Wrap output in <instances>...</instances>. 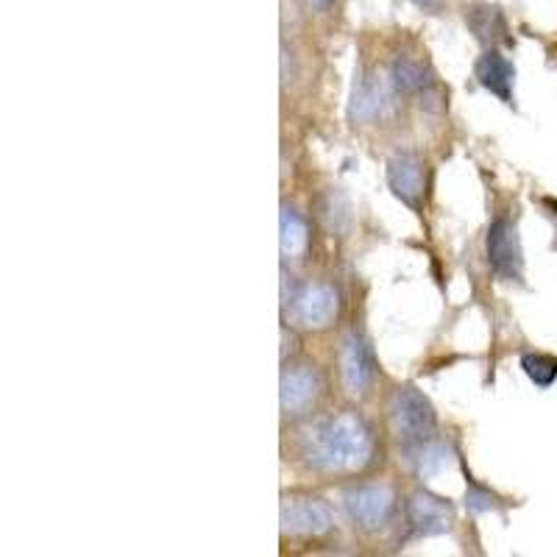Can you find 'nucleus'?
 <instances>
[{
  "mask_svg": "<svg viewBox=\"0 0 557 557\" xmlns=\"http://www.w3.org/2000/svg\"><path fill=\"white\" fill-rule=\"evenodd\" d=\"M374 432L355 410L318 418L298 435V455L315 471L343 474L360 471L374 460Z\"/></svg>",
  "mask_w": 557,
  "mask_h": 557,
  "instance_id": "f257e3e1",
  "label": "nucleus"
},
{
  "mask_svg": "<svg viewBox=\"0 0 557 557\" xmlns=\"http://www.w3.org/2000/svg\"><path fill=\"white\" fill-rule=\"evenodd\" d=\"M391 421L393 430H396V437L405 444V449L421 446L426 444V441H435V410H432L430 399H426L424 393L416 391L412 385H405L393 393Z\"/></svg>",
  "mask_w": 557,
  "mask_h": 557,
  "instance_id": "f03ea898",
  "label": "nucleus"
},
{
  "mask_svg": "<svg viewBox=\"0 0 557 557\" xmlns=\"http://www.w3.org/2000/svg\"><path fill=\"white\" fill-rule=\"evenodd\" d=\"M282 305L296 326L323 330L335 321L341 310V293L330 282H307V285L290 287V296L282 298Z\"/></svg>",
  "mask_w": 557,
  "mask_h": 557,
  "instance_id": "7ed1b4c3",
  "label": "nucleus"
},
{
  "mask_svg": "<svg viewBox=\"0 0 557 557\" xmlns=\"http://www.w3.org/2000/svg\"><path fill=\"white\" fill-rule=\"evenodd\" d=\"M343 507L357 527L368 532H380L396 516V494L387 485L348 487L343 494Z\"/></svg>",
  "mask_w": 557,
  "mask_h": 557,
  "instance_id": "20e7f679",
  "label": "nucleus"
},
{
  "mask_svg": "<svg viewBox=\"0 0 557 557\" xmlns=\"http://www.w3.org/2000/svg\"><path fill=\"white\" fill-rule=\"evenodd\" d=\"M487 265L505 282H521L524 278V253H521L519 228L510 218H496L487 228L485 237Z\"/></svg>",
  "mask_w": 557,
  "mask_h": 557,
  "instance_id": "39448f33",
  "label": "nucleus"
},
{
  "mask_svg": "<svg viewBox=\"0 0 557 557\" xmlns=\"http://www.w3.org/2000/svg\"><path fill=\"white\" fill-rule=\"evenodd\" d=\"M341 376L343 385L351 396H362L371 391L376 380L374 348L366 341V335L357 330L348 332L341 343Z\"/></svg>",
  "mask_w": 557,
  "mask_h": 557,
  "instance_id": "423d86ee",
  "label": "nucleus"
},
{
  "mask_svg": "<svg viewBox=\"0 0 557 557\" xmlns=\"http://www.w3.org/2000/svg\"><path fill=\"white\" fill-rule=\"evenodd\" d=\"M323 391V376L318 371V366L312 362H293V366L285 368L282 374V412L290 418L305 416L312 405L318 401Z\"/></svg>",
  "mask_w": 557,
  "mask_h": 557,
  "instance_id": "0eeeda50",
  "label": "nucleus"
},
{
  "mask_svg": "<svg viewBox=\"0 0 557 557\" xmlns=\"http://www.w3.org/2000/svg\"><path fill=\"white\" fill-rule=\"evenodd\" d=\"M387 187L405 207L421 209L426 196V178L421 159L410 151L393 153L387 159Z\"/></svg>",
  "mask_w": 557,
  "mask_h": 557,
  "instance_id": "6e6552de",
  "label": "nucleus"
},
{
  "mask_svg": "<svg viewBox=\"0 0 557 557\" xmlns=\"http://www.w3.org/2000/svg\"><path fill=\"white\" fill-rule=\"evenodd\" d=\"M407 524L418 539H432V535H446L455 527V510L449 502L441 496H432L426 491H418L407 502Z\"/></svg>",
  "mask_w": 557,
  "mask_h": 557,
  "instance_id": "1a4fd4ad",
  "label": "nucleus"
},
{
  "mask_svg": "<svg viewBox=\"0 0 557 557\" xmlns=\"http://www.w3.org/2000/svg\"><path fill=\"white\" fill-rule=\"evenodd\" d=\"M335 527L326 502L312 496H296L282 505V532L285 535H326Z\"/></svg>",
  "mask_w": 557,
  "mask_h": 557,
  "instance_id": "9d476101",
  "label": "nucleus"
},
{
  "mask_svg": "<svg viewBox=\"0 0 557 557\" xmlns=\"http://www.w3.org/2000/svg\"><path fill=\"white\" fill-rule=\"evenodd\" d=\"M393 98L391 78L357 76L351 87V101H348V117L355 123H374L387 112Z\"/></svg>",
  "mask_w": 557,
  "mask_h": 557,
  "instance_id": "9b49d317",
  "label": "nucleus"
},
{
  "mask_svg": "<svg viewBox=\"0 0 557 557\" xmlns=\"http://www.w3.org/2000/svg\"><path fill=\"white\" fill-rule=\"evenodd\" d=\"M474 76L480 82V87H485L487 92H494L499 101L513 103V84H516V67L507 57H502L496 48H487L474 64Z\"/></svg>",
  "mask_w": 557,
  "mask_h": 557,
  "instance_id": "f8f14e48",
  "label": "nucleus"
},
{
  "mask_svg": "<svg viewBox=\"0 0 557 557\" xmlns=\"http://www.w3.org/2000/svg\"><path fill=\"white\" fill-rule=\"evenodd\" d=\"M466 23L474 32V37L480 39L487 48H496L499 42H507V26L505 17L496 7H471L466 9Z\"/></svg>",
  "mask_w": 557,
  "mask_h": 557,
  "instance_id": "ddd939ff",
  "label": "nucleus"
},
{
  "mask_svg": "<svg viewBox=\"0 0 557 557\" xmlns=\"http://www.w3.org/2000/svg\"><path fill=\"white\" fill-rule=\"evenodd\" d=\"M278 246H282V253L287 260L293 257H301L307 251V243H310V228H307V221L298 215L293 207H282V215H278Z\"/></svg>",
  "mask_w": 557,
  "mask_h": 557,
  "instance_id": "4468645a",
  "label": "nucleus"
},
{
  "mask_svg": "<svg viewBox=\"0 0 557 557\" xmlns=\"http://www.w3.org/2000/svg\"><path fill=\"white\" fill-rule=\"evenodd\" d=\"M391 84L396 92H426L432 87V73L410 57H396L391 64Z\"/></svg>",
  "mask_w": 557,
  "mask_h": 557,
  "instance_id": "2eb2a0df",
  "label": "nucleus"
},
{
  "mask_svg": "<svg viewBox=\"0 0 557 557\" xmlns=\"http://www.w3.org/2000/svg\"><path fill=\"white\" fill-rule=\"evenodd\" d=\"M407 455H410L412 469L418 471V476L441 474L451 462V449L441 441H426L421 446H412V449H407Z\"/></svg>",
  "mask_w": 557,
  "mask_h": 557,
  "instance_id": "dca6fc26",
  "label": "nucleus"
},
{
  "mask_svg": "<svg viewBox=\"0 0 557 557\" xmlns=\"http://www.w3.org/2000/svg\"><path fill=\"white\" fill-rule=\"evenodd\" d=\"M521 368L539 387H552L557 380V357L541 355V351H530L521 357Z\"/></svg>",
  "mask_w": 557,
  "mask_h": 557,
  "instance_id": "f3484780",
  "label": "nucleus"
},
{
  "mask_svg": "<svg viewBox=\"0 0 557 557\" xmlns=\"http://www.w3.org/2000/svg\"><path fill=\"white\" fill-rule=\"evenodd\" d=\"M321 221L326 223V228L330 232H343V228L348 226V221H351V215H348V201L341 196V193H330V196L321 198Z\"/></svg>",
  "mask_w": 557,
  "mask_h": 557,
  "instance_id": "a211bd4d",
  "label": "nucleus"
},
{
  "mask_svg": "<svg viewBox=\"0 0 557 557\" xmlns=\"http://www.w3.org/2000/svg\"><path fill=\"white\" fill-rule=\"evenodd\" d=\"M466 507L471 513H487V510H494V496L482 491V487H469L466 491Z\"/></svg>",
  "mask_w": 557,
  "mask_h": 557,
  "instance_id": "6ab92c4d",
  "label": "nucleus"
},
{
  "mask_svg": "<svg viewBox=\"0 0 557 557\" xmlns=\"http://www.w3.org/2000/svg\"><path fill=\"white\" fill-rule=\"evenodd\" d=\"M307 3H310V7H315V9H330L332 7V0H307Z\"/></svg>",
  "mask_w": 557,
  "mask_h": 557,
  "instance_id": "aec40b11",
  "label": "nucleus"
},
{
  "mask_svg": "<svg viewBox=\"0 0 557 557\" xmlns=\"http://www.w3.org/2000/svg\"><path fill=\"white\" fill-rule=\"evenodd\" d=\"M412 3H418V7H424V9H432V7H437L441 0H412Z\"/></svg>",
  "mask_w": 557,
  "mask_h": 557,
  "instance_id": "412c9836",
  "label": "nucleus"
}]
</instances>
